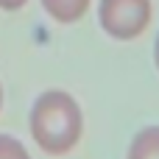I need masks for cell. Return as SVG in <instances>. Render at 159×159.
Instances as JSON below:
<instances>
[{"mask_svg":"<svg viewBox=\"0 0 159 159\" xmlns=\"http://www.w3.org/2000/svg\"><path fill=\"white\" fill-rule=\"evenodd\" d=\"M31 131L45 151L50 154L67 151L81 134L78 103L67 92H59V89L39 95L31 109Z\"/></svg>","mask_w":159,"mask_h":159,"instance_id":"1","label":"cell"},{"mask_svg":"<svg viewBox=\"0 0 159 159\" xmlns=\"http://www.w3.org/2000/svg\"><path fill=\"white\" fill-rule=\"evenodd\" d=\"M98 20L112 39H134L151 22V0H101Z\"/></svg>","mask_w":159,"mask_h":159,"instance_id":"2","label":"cell"},{"mask_svg":"<svg viewBox=\"0 0 159 159\" xmlns=\"http://www.w3.org/2000/svg\"><path fill=\"white\" fill-rule=\"evenodd\" d=\"M42 8L56 22H75L89 8V0H42Z\"/></svg>","mask_w":159,"mask_h":159,"instance_id":"3","label":"cell"},{"mask_svg":"<svg viewBox=\"0 0 159 159\" xmlns=\"http://www.w3.org/2000/svg\"><path fill=\"white\" fill-rule=\"evenodd\" d=\"M131 159H159V129H145L134 140Z\"/></svg>","mask_w":159,"mask_h":159,"instance_id":"4","label":"cell"},{"mask_svg":"<svg viewBox=\"0 0 159 159\" xmlns=\"http://www.w3.org/2000/svg\"><path fill=\"white\" fill-rule=\"evenodd\" d=\"M0 159H28V157L20 143H14L11 137H0Z\"/></svg>","mask_w":159,"mask_h":159,"instance_id":"5","label":"cell"},{"mask_svg":"<svg viewBox=\"0 0 159 159\" xmlns=\"http://www.w3.org/2000/svg\"><path fill=\"white\" fill-rule=\"evenodd\" d=\"M28 0H0V8H6V11H17V8H22Z\"/></svg>","mask_w":159,"mask_h":159,"instance_id":"6","label":"cell"},{"mask_svg":"<svg viewBox=\"0 0 159 159\" xmlns=\"http://www.w3.org/2000/svg\"><path fill=\"white\" fill-rule=\"evenodd\" d=\"M154 61H157V67H159V34H157V42H154Z\"/></svg>","mask_w":159,"mask_h":159,"instance_id":"7","label":"cell"},{"mask_svg":"<svg viewBox=\"0 0 159 159\" xmlns=\"http://www.w3.org/2000/svg\"><path fill=\"white\" fill-rule=\"evenodd\" d=\"M0 103H3V89H0Z\"/></svg>","mask_w":159,"mask_h":159,"instance_id":"8","label":"cell"}]
</instances>
